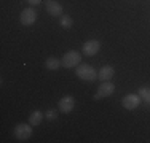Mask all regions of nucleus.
Here are the masks:
<instances>
[{
	"mask_svg": "<svg viewBox=\"0 0 150 143\" xmlns=\"http://www.w3.org/2000/svg\"><path fill=\"white\" fill-rule=\"evenodd\" d=\"M75 75L83 81H94L98 78V72L94 67L88 65V64H80L78 67H75Z\"/></svg>",
	"mask_w": 150,
	"mask_h": 143,
	"instance_id": "1",
	"label": "nucleus"
},
{
	"mask_svg": "<svg viewBox=\"0 0 150 143\" xmlns=\"http://www.w3.org/2000/svg\"><path fill=\"white\" fill-rule=\"evenodd\" d=\"M64 69H74V67H78L81 64V54L78 51H67L66 54L61 59Z\"/></svg>",
	"mask_w": 150,
	"mask_h": 143,
	"instance_id": "2",
	"label": "nucleus"
},
{
	"mask_svg": "<svg viewBox=\"0 0 150 143\" xmlns=\"http://www.w3.org/2000/svg\"><path fill=\"white\" fill-rule=\"evenodd\" d=\"M32 124H24V123H19L18 126L15 127V130H13V134H15V137L18 138L19 142H26L29 140L32 137V134H34V130H32Z\"/></svg>",
	"mask_w": 150,
	"mask_h": 143,
	"instance_id": "3",
	"label": "nucleus"
},
{
	"mask_svg": "<svg viewBox=\"0 0 150 143\" xmlns=\"http://www.w3.org/2000/svg\"><path fill=\"white\" fill-rule=\"evenodd\" d=\"M113 92H115V84H113L112 81H102V84L99 86L98 92L94 94V100L110 97V95H112Z\"/></svg>",
	"mask_w": 150,
	"mask_h": 143,
	"instance_id": "4",
	"label": "nucleus"
},
{
	"mask_svg": "<svg viewBox=\"0 0 150 143\" xmlns=\"http://www.w3.org/2000/svg\"><path fill=\"white\" fill-rule=\"evenodd\" d=\"M142 103V97L139 94H128L121 100V105L125 110H136Z\"/></svg>",
	"mask_w": 150,
	"mask_h": 143,
	"instance_id": "5",
	"label": "nucleus"
},
{
	"mask_svg": "<svg viewBox=\"0 0 150 143\" xmlns=\"http://www.w3.org/2000/svg\"><path fill=\"white\" fill-rule=\"evenodd\" d=\"M37 11L34 8H24L19 14V21L23 26H32V24L37 21Z\"/></svg>",
	"mask_w": 150,
	"mask_h": 143,
	"instance_id": "6",
	"label": "nucleus"
},
{
	"mask_svg": "<svg viewBox=\"0 0 150 143\" xmlns=\"http://www.w3.org/2000/svg\"><path fill=\"white\" fill-rule=\"evenodd\" d=\"M74 108H75V99L72 95H64V97H61V100L58 102V110L64 114L70 113Z\"/></svg>",
	"mask_w": 150,
	"mask_h": 143,
	"instance_id": "7",
	"label": "nucleus"
},
{
	"mask_svg": "<svg viewBox=\"0 0 150 143\" xmlns=\"http://www.w3.org/2000/svg\"><path fill=\"white\" fill-rule=\"evenodd\" d=\"M99 49H101V41H99V40H88L86 43H83V48H81V51H83L85 56L91 57V56H96V54H98Z\"/></svg>",
	"mask_w": 150,
	"mask_h": 143,
	"instance_id": "8",
	"label": "nucleus"
},
{
	"mask_svg": "<svg viewBox=\"0 0 150 143\" xmlns=\"http://www.w3.org/2000/svg\"><path fill=\"white\" fill-rule=\"evenodd\" d=\"M45 10L54 18L62 16V5H61L59 2H56V0H48V2L45 3Z\"/></svg>",
	"mask_w": 150,
	"mask_h": 143,
	"instance_id": "9",
	"label": "nucleus"
},
{
	"mask_svg": "<svg viewBox=\"0 0 150 143\" xmlns=\"http://www.w3.org/2000/svg\"><path fill=\"white\" fill-rule=\"evenodd\" d=\"M115 75V70H113L112 65H104L99 69V73H98V78L101 81H110Z\"/></svg>",
	"mask_w": 150,
	"mask_h": 143,
	"instance_id": "10",
	"label": "nucleus"
},
{
	"mask_svg": "<svg viewBox=\"0 0 150 143\" xmlns=\"http://www.w3.org/2000/svg\"><path fill=\"white\" fill-rule=\"evenodd\" d=\"M45 67L48 70H58L62 67V62H61V59H58V57H48V59L45 60Z\"/></svg>",
	"mask_w": 150,
	"mask_h": 143,
	"instance_id": "11",
	"label": "nucleus"
},
{
	"mask_svg": "<svg viewBox=\"0 0 150 143\" xmlns=\"http://www.w3.org/2000/svg\"><path fill=\"white\" fill-rule=\"evenodd\" d=\"M42 119H43V113L38 111V110H34V111L30 113L29 116V124H32V126H38V124L42 123Z\"/></svg>",
	"mask_w": 150,
	"mask_h": 143,
	"instance_id": "12",
	"label": "nucleus"
},
{
	"mask_svg": "<svg viewBox=\"0 0 150 143\" xmlns=\"http://www.w3.org/2000/svg\"><path fill=\"white\" fill-rule=\"evenodd\" d=\"M59 26L62 29H70L74 26V19L69 16V14H62V16L59 18Z\"/></svg>",
	"mask_w": 150,
	"mask_h": 143,
	"instance_id": "13",
	"label": "nucleus"
},
{
	"mask_svg": "<svg viewBox=\"0 0 150 143\" xmlns=\"http://www.w3.org/2000/svg\"><path fill=\"white\" fill-rule=\"evenodd\" d=\"M139 95L142 97L144 102L150 103V89L149 88H141V89H139Z\"/></svg>",
	"mask_w": 150,
	"mask_h": 143,
	"instance_id": "14",
	"label": "nucleus"
},
{
	"mask_svg": "<svg viewBox=\"0 0 150 143\" xmlns=\"http://www.w3.org/2000/svg\"><path fill=\"white\" fill-rule=\"evenodd\" d=\"M45 116L48 121H54L56 118H58V110H48V111L45 113Z\"/></svg>",
	"mask_w": 150,
	"mask_h": 143,
	"instance_id": "15",
	"label": "nucleus"
},
{
	"mask_svg": "<svg viewBox=\"0 0 150 143\" xmlns=\"http://www.w3.org/2000/svg\"><path fill=\"white\" fill-rule=\"evenodd\" d=\"M27 2H29L30 5H38V3L42 2V0H27Z\"/></svg>",
	"mask_w": 150,
	"mask_h": 143,
	"instance_id": "16",
	"label": "nucleus"
}]
</instances>
